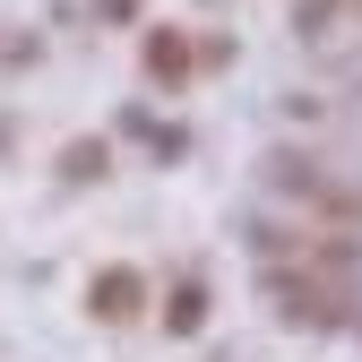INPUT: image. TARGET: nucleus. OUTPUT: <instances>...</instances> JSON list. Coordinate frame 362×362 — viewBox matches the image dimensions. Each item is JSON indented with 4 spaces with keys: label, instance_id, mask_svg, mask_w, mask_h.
<instances>
[{
    "label": "nucleus",
    "instance_id": "f257e3e1",
    "mask_svg": "<svg viewBox=\"0 0 362 362\" xmlns=\"http://www.w3.org/2000/svg\"><path fill=\"white\" fill-rule=\"evenodd\" d=\"M354 242L345 233H320V224H267L259 233V293L276 302V320L293 328H337L354 310Z\"/></svg>",
    "mask_w": 362,
    "mask_h": 362
},
{
    "label": "nucleus",
    "instance_id": "f03ea898",
    "mask_svg": "<svg viewBox=\"0 0 362 362\" xmlns=\"http://www.w3.org/2000/svg\"><path fill=\"white\" fill-rule=\"evenodd\" d=\"M267 190H276L302 224H320V233H362V190H354V181H337L328 164H293V156H276V164H267Z\"/></svg>",
    "mask_w": 362,
    "mask_h": 362
},
{
    "label": "nucleus",
    "instance_id": "7ed1b4c3",
    "mask_svg": "<svg viewBox=\"0 0 362 362\" xmlns=\"http://www.w3.org/2000/svg\"><path fill=\"white\" fill-rule=\"evenodd\" d=\"M95 310L104 320H129V310H139V276H129V267H104L95 276Z\"/></svg>",
    "mask_w": 362,
    "mask_h": 362
}]
</instances>
